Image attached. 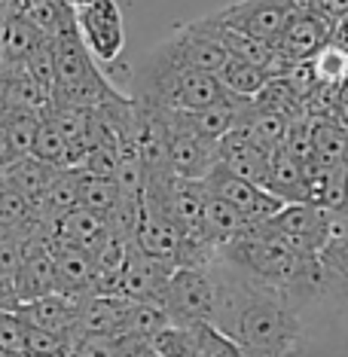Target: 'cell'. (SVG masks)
<instances>
[{"instance_id": "8", "label": "cell", "mask_w": 348, "mask_h": 357, "mask_svg": "<svg viewBox=\"0 0 348 357\" xmlns=\"http://www.w3.org/2000/svg\"><path fill=\"white\" fill-rule=\"evenodd\" d=\"M55 263L46 235H28L22 238V263L13 281V303H34L55 294Z\"/></svg>"}, {"instance_id": "20", "label": "cell", "mask_w": 348, "mask_h": 357, "mask_svg": "<svg viewBox=\"0 0 348 357\" xmlns=\"http://www.w3.org/2000/svg\"><path fill=\"white\" fill-rule=\"evenodd\" d=\"M312 150L315 165L321 168H339L348 165V128L336 119L315 116L312 119Z\"/></svg>"}, {"instance_id": "17", "label": "cell", "mask_w": 348, "mask_h": 357, "mask_svg": "<svg viewBox=\"0 0 348 357\" xmlns=\"http://www.w3.org/2000/svg\"><path fill=\"white\" fill-rule=\"evenodd\" d=\"M25 327L46 330V333H77V318H80V299H70L64 294H50L34 303H22L13 308Z\"/></svg>"}, {"instance_id": "31", "label": "cell", "mask_w": 348, "mask_h": 357, "mask_svg": "<svg viewBox=\"0 0 348 357\" xmlns=\"http://www.w3.org/2000/svg\"><path fill=\"white\" fill-rule=\"evenodd\" d=\"M25 70L52 101V95H55V52H52V40H46V43L40 46L34 55H31L28 64H25Z\"/></svg>"}, {"instance_id": "15", "label": "cell", "mask_w": 348, "mask_h": 357, "mask_svg": "<svg viewBox=\"0 0 348 357\" xmlns=\"http://www.w3.org/2000/svg\"><path fill=\"white\" fill-rule=\"evenodd\" d=\"M269 153H263L241 128H232L229 135L220 141V159L217 168H223L226 174L250 181L257 186H266V174H269Z\"/></svg>"}, {"instance_id": "14", "label": "cell", "mask_w": 348, "mask_h": 357, "mask_svg": "<svg viewBox=\"0 0 348 357\" xmlns=\"http://www.w3.org/2000/svg\"><path fill=\"white\" fill-rule=\"evenodd\" d=\"M52 250V263H55V294H64L70 299H83L89 294L98 290V269H95V259L83 254V250L64 245L59 238H46Z\"/></svg>"}, {"instance_id": "12", "label": "cell", "mask_w": 348, "mask_h": 357, "mask_svg": "<svg viewBox=\"0 0 348 357\" xmlns=\"http://www.w3.org/2000/svg\"><path fill=\"white\" fill-rule=\"evenodd\" d=\"M330 37H333V28H330L318 13L290 15L281 37L275 40V52H278V59L285 61V68L290 70L303 61H312L315 55L330 43Z\"/></svg>"}, {"instance_id": "11", "label": "cell", "mask_w": 348, "mask_h": 357, "mask_svg": "<svg viewBox=\"0 0 348 357\" xmlns=\"http://www.w3.org/2000/svg\"><path fill=\"white\" fill-rule=\"evenodd\" d=\"M165 126H168V165H172V174L181 177V181H205L217 168L220 144L202 141V137L172 126L168 119H165Z\"/></svg>"}, {"instance_id": "1", "label": "cell", "mask_w": 348, "mask_h": 357, "mask_svg": "<svg viewBox=\"0 0 348 357\" xmlns=\"http://www.w3.org/2000/svg\"><path fill=\"white\" fill-rule=\"evenodd\" d=\"M214 327L226 333L245 357H296L303 324L294 303L269 287L250 284L241 275L217 284Z\"/></svg>"}, {"instance_id": "39", "label": "cell", "mask_w": 348, "mask_h": 357, "mask_svg": "<svg viewBox=\"0 0 348 357\" xmlns=\"http://www.w3.org/2000/svg\"><path fill=\"white\" fill-rule=\"evenodd\" d=\"M342 217H348V181H345V211H342Z\"/></svg>"}, {"instance_id": "41", "label": "cell", "mask_w": 348, "mask_h": 357, "mask_svg": "<svg viewBox=\"0 0 348 357\" xmlns=\"http://www.w3.org/2000/svg\"><path fill=\"white\" fill-rule=\"evenodd\" d=\"M0 192H3V174H0Z\"/></svg>"}, {"instance_id": "16", "label": "cell", "mask_w": 348, "mask_h": 357, "mask_svg": "<svg viewBox=\"0 0 348 357\" xmlns=\"http://www.w3.org/2000/svg\"><path fill=\"white\" fill-rule=\"evenodd\" d=\"M52 238L64 241V245L83 250L89 257H98V250L104 248V241L110 238L107 232V223H104L101 214H95V211H89L83 205L70 208L68 214H61L59 220L52 226Z\"/></svg>"}, {"instance_id": "32", "label": "cell", "mask_w": 348, "mask_h": 357, "mask_svg": "<svg viewBox=\"0 0 348 357\" xmlns=\"http://www.w3.org/2000/svg\"><path fill=\"white\" fill-rule=\"evenodd\" d=\"M165 324H168V314H165V308L162 305H156V303H135L126 333H135V336H147L150 339L153 333H159Z\"/></svg>"}, {"instance_id": "13", "label": "cell", "mask_w": 348, "mask_h": 357, "mask_svg": "<svg viewBox=\"0 0 348 357\" xmlns=\"http://www.w3.org/2000/svg\"><path fill=\"white\" fill-rule=\"evenodd\" d=\"M132 299L119 294H89L80 299V336H123L132 318Z\"/></svg>"}, {"instance_id": "5", "label": "cell", "mask_w": 348, "mask_h": 357, "mask_svg": "<svg viewBox=\"0 0 348 357\" xmlns=\"http://www.w3.org/2000/svg\"><path fill=\"white\" fill-rule=\"evenodd\" d=\"M77 31L95 61L113 64L119 59L126 28L116 0H89L86 6H77Z\"/></svg>"}, {"instance_id": "23", "label": "cell", "mask_w": 348, "mask_h": 357, "mask_svg": "<svg viewBox=\"0 0 348 357\" xmlns=\"http://www.w3.org/2000/svg\"><path fill=\"white\" fill-rule=\"evenodd\" d=\"M205 324H172L150 336V345L159 357H199Z\"/></svg>"}, {"instance_id": "27", "label": "cell", "mask_w": 348, "mask_h": 357, "mask_svg": "<svg viewBox=\"0 0 348 357\" xmlns=\"http://www.w3.org/2000/svg\"><path fill=\"white\" fill-rule=\"evenodd\" d=\"M31 156L46 162L50 168H55V172H64L68 165V144H64L61 132L55 128V123L50 116L43 113V123H40V132L34 137V147H31Z\"/></svg>"}, {"instance_id": "40", "label": "cell", "mask_w": 348, "mask_h": 357, "mask_svg": "<svg viewBox=\"0 0 348 357\" xmlns=\"http://www.w3.org/2000/svg\"><path fill=\"white\" fill-rule=\"evenodd\" d=\"M70 3H74V10H77V6H86L89 0H70Z\"/></svg>"}, {"instance_id": "21", "label": "cell", "mask_w": 348, "mask_h": 357, "mask_svg": "<svg viewBox=\"0 0 348 357\" xmlns=\"http://www.w3.org/2000/svg\"><path fill=\"white\" fill-rule=\"evenodd\" d=\"M52 177H55V168H50L46 162H40L34 156L15 159V165L3 172L6 186H13L19 196H25L31 202V205H40V202H43L46 190H50V183H52Z\"/></svg>"}, {"instance_id": "25", "label": "cell", "mask_w": 348, "mask_h": 357, "mask_svg": "<svg viewBox=\"0 0 348 357\" xmlns=\"http://www.w3.org/2000/svg\"><path fill=\"white\" fill-rule=\"evenodd\" d=\"M43 123V110H22V107H0V128L10 137L15 156H31L34 137Z\"/></svg>"}, {"instance_id": "10", "label": "cell", "mask_w": 348, "mask_h": 357, "mask_svg": "<svg viewBox=\"0 0 348 357\" xmlns=\"http://www.w3.org/2000/svg\"><path fill=\"white\" fill-rule=\"evenodd\" d=\"M172 272H174V266L141 254V250L132 245L123 272H119L116 294L132 299V303H156V305H162Z\"/></svg>"}, {"instance_id": "29", "label": "cell", "mask_w": 348, "mask_h": 357, "mask_svg": "<svg viewBox=\"0 0 348 357\" xmlns=\"http://www.w3.org/2000/svg\"><path fill=\"white\" fill-rule=\"evenodd\" d=\"M80 172H86L92 177H107V181H116V172H119V144L113 141V137H104L101 144H95V147L86 153Z\"/></svg>"}, {"instance_id": "24", "label": "cell", "mask_w": 348, "mask_h": 357, "mask_svg": "<svg viewBox=\"0 0 348 357\" xmlns=\"http://www.w3.org/2000/svg\"><path fill=\"white\" fill-rule=\"evenodd\" d=\"M245 226L248 223L241 220V214L229 205V202H223L220 196H211V192H208L205 217H202V235H205L217 250H220L229 238H236Z\"/></svg>"}, {"instance_id": "2", "label": "cell", "mask_w": 348, "mask_h": 357, "mask_svg": "<svg viewBox=\"0 0 348 357\" xmlns=\"http://www.w3.org/2000/svg\"><path fill=\"white\" fill-rule=\"evenodd\" d=\"M217 254L245 281L269 287L275 294L287 296L290 303H294V296L299 299L309 294V290H315L324 278L318 257H309V254H303V250H296L287 238H281V235L269 229L266 223L245 226V229H241L236 238L226 241Z\"/></svg>"}, {"instance_id": "4", "label": "cell", "mask_w": 348, "mask_h": 357, "mask_svg": "<svg viewBox=\"0 0 348 357\" xmlns=\"http://www.w3.org/2000/svg\"><path fill=\"white\" fill-rule=\"evenodd\" d=\"M159 52L168 55V59L174 64H181V68L202 70V74H220V68L226 64V59H229L220 37H217L214 22L208 19V15L199 22L183 25L168 43L159 46Z\"/></svg>"}, {"instance_id": "9", "label": "cell", "mask_w": 348, "mask_h": 357, "mask_svg": "<svg viewBox=\"0 0 348 357\" xmlns=\"http://www.w3.org/2000/svg\"><path fill=\"white\" fill-rule=\"evenodd\" d=\"M223 28H232L239 34L257 37L263 43H272L281 37V31L287 25V10L278 0H239V3L223 6L220 13H211Z\"/></svg>"}, {"instance_id": "36", "label": "cell", "mask_w": 348, "mask_h": 357, "mask_svg": "<svg viewBox=\"0 0 348 357\" xmlns=\"http://www.w3.org/2000/svg\"><path fill=\"white\" fill-rule=\"evenodd\" d=\"M116 348H119V357H159L153 351L150 339L147 336H135V333H123L116 336Z\"/></svg>"}, {"instance_id": "6", "label": "cell", "mask_w": 348, "mask_h": 357, "mask_svg": "<svg viewBox=\"0 0 348 357\" xmlns=\"http://www.w3.org/2000/svg\"><path fill=\"white\" fill-rule=\"evenodd\" d=\"M330 211H324L309 202H287L272 220H266L269 229H275L281 238H287L296 250L309 257H318L324 245L333 238V220Z\"/></svg>"}, {"instance_id": "7", "label": "cell", "mask_w": 348, "mask_h": 357, "mask_svg": "<svg viewBox=\"0 0 348 357\" xmlns=\"http://www.w3.org/2000/svg\"><path fill=\"white\" fill-rule=\"evenodd\" d=\"M205 186H208V192H211V196H220L223 202H229L248 226L272 220V217L285 208V202L275 199L272 192H266L263 186L226 174L223 168H214V172L205 177Z\"/></svg>"}, {"instance_id": "33", "label": "cell", "mask_w": 348, "mask_h": 357, "mask_svg": "<svg viewBox=\"0 0 348 357\" xmlns=\"http://www.w3.org/2000/svg\"><path fill=\"white\" fill-rule=\"evenodd\" d=\"M199 357H245V354H241V348L232 342L226 333H220V330L214 327V324H205Z\"/></svg>"}, {"instance_id": "35", "label": "cell", "mask_w": 348, "mask_h": 357, "mask_svg": "<svg viewBox=\"0 0 348 357\" xmlns=\"http://www.w3.org/2000/svg\"><path fill=\"white\" fill-rule=\"evenodd\" d=\"M327 119H336L339 126L348 128V83L342 86H330V95H327Z\"/></svg>"}, {"instance_id": "28", "label": "cell", "mask_w": 348, "mask_h": 357, "mask_svg": "<svg viewBox=\"0 0 348 357\" xmlns=\"http://www.w3.org/2000/svg\"><path fill=\"white\" fill-rule=\"evenodd\" d=\"M119 202V186L116 181H107V177H92L86 172H80V205L95 211V214L107 217L113 205Z\"/></svg>"}, {"instance_id": "34", "label": "cell", "mask_w": 348, "mask_h": 357, "mask_svg": "<svg viewBox=\"0 0 348 357\" xmlns=\"http://www.w3.org/2000/svg\"><path fill=\"white\" fill-rule=\"evenodd\" d=\"M74 357H119L116 339L113 336H80L77 333Z\"/></svg>"}, {"instance_id": "30", "label": "cell", "mask_w": 348, "mask_h": 357, "mask_svg": "<svg viewBox=\"0 0 348 357\" xmlns=\"http://www.w3.org/2000/svg\"><path fill=\"white\" fill-rule=\"evenodd\" d=\"M318 259H321L324 275H333L342 287H348V232L333 235V238L324 245Z\"/></svg>"}, {"instance_id": "19", "label": "cell", "mask_w": 348, "mask_h": 357, "mask_svg": "<svg viewBox=\"0 0 348 357\" xmlns=\"http://www.w3.org/2000/svg\"><path fill=\"white\" fill-rule=\"evenodd\" d=\"M305 174H309V165L296 162L290 153L275 150L269 159V174H266V192H272L275 199L287 202H305Z\"/></svg>"}, {"instance_id": "3", "label": "cell", "mask_w": 348, "mask_h": 357, "mask_svg": "<svg viewBox=\"0 0 348 357\" xmlns=\"http://www.w3.org/2000/svg\"><path fill=\"white\" fill-rule=\"evenodd\" d=\"M172 324H211L217 308V284L208 269L181 266L172 272L162 299Z\"/></svg>"}, {"instance_id": "18", "label": "cell", "mask_w": 348, "mask_h": 357, "mask_svg": "<svg viewBox=\"0 0 348 357\" xmlns=\"http://www.w3.org/2000/svg\"><path fill=\"white\" fill-rule=\"evenodd\" d=\"M43 31H40L34 22L28 19V13L22 10V3L15 6L6 19V28H3V46H0V68H25L28 59L34 55L40 46L46 43Z\"/></svg>"}, {"instance_id": "37", "label": "cell", "mask_w": 348, "mask_h": 357, "mask_svg": "<svg viewBox=\"0 0 348 357\" xmlns=\"http://www.w3.org/2000/svg\"><path fill=\"white\" fill-rule=\"evenodd\" d=\"M287 10V15H315L318 13V0H278Z\"/></svg>"}, {"instance_id": "22", "label": "cell", "mask_w": 348, "mask_h": 357, "mask_svg": "<svg viewBox=\"0 0 348 357\" xmlns=\"http://www.w3.org/2000/svg\"><path fill=\"white\" fill-rule=\"evenodd\" d=\"M220 86L226 89V95L236 101H254L257 95L266 89V83L272 79L269 70L263 68H254V64L248 61H239V59H226V64L220 68Z\"/></svg>"}, {"instance_id": "26", "label": "cell", "mask_w": 348, "mask_h": 357, "mask_svg": "<svg viewBox=\"0 0 348 357\" xmlns=\"http://www.w3.org/2000/svg\"><path fill=\"white\" fill-rule=\"evenodd\" d=\"M318 86H342L348 83V46L330 40L324 50L309 61Z\"/></svg>"}, {"instance_id": "38", "label": "cell", "mask_w": 348, "mask_h": 357, "mask_svg": "<svg viewBox=\"0 0 348 357\" xmlns=\"http://www.w3.org/2000/svg\"><path fill=\"white\" fill-rule=\"evenodd\" d=\"M15 150H13V144H10V137L3 135V128H0V174L6 172V168H13L15 165Z\"/></svg>"}]
</instances>
